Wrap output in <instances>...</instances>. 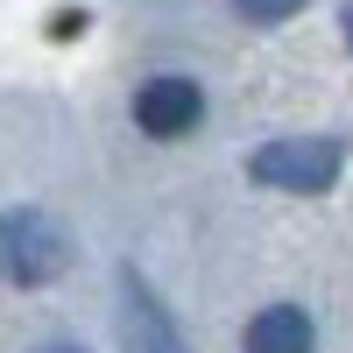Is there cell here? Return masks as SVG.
<instances>
[{
    "mask_svg": "<svg viewBox=\"0 0 353 353\" xmlns=\"http://www.w3.org/2000/svg\"><path fill=\"white\" fill-rule=\"evenodd\" d=\"M346 170V141L339 134H283V141H261L248 156V176L261 191H290V198H318L332 191Z\"/></svg>",
    "mask_w": 353,
    "mask_h": 353,
    "instance_id": "cell-1",
    "label": "cell"
},
{
    "mask_svg": "<svg viewBox=\"0 0 353 353\" xmlns=\"http://www.w3.org/2000/svg\"><path fill=\"white\" fill-rule=\"evenodd\" d=\"M71 254H78L71 233L50 212H36V205H8L0 212V283H21V290L57 283L71 269Z\"/></svg>",
    "mask_w": 353,
    "mask_h": 353,
    "instance_id": "cell-2",
    "label": "cell"
},
{
    "mask_svg": "<svg viewBox=\"0 0 353 353\" xmlns=\"http://www.w3.org/2000/svg\"><path fill=\"white\" fill-rule=\"evenodd\" d=\"M113 332H121V353H191L184 325L170 318V304L149 290V276L121 261V304H113Z\"/></svg>",
    "mask_w": 353,
    "mask_h": 353,
    "instance_id": "cell-3",
    "label": "cell"
},
{
    "mask_svg": "<svg viewBox=\"0 0 353 353\" xmlns=\"http://www.w3.org/2000/svg\"><path fill=\"white\" fill-rule=\"evenodd\" d=\"M134 121H141V134H156V141H184L205 121V92L191 78H149L134 92Z\"/></svg>",
    "mask_w": 353,
    "mask_h": 353,
    "instance_id": "cell-4",
    "label": "cell"
},
{
    "mask_svg": "<svg viewBox=\"0 0 353 353\" xmlns=\"http://www.w3.org/2000/svg\"><path fill=\"white\" fill-rule=\"evenodd\" d=\"M241 346H248V353H311V346H318V325H311L304 304H269V311L248 318Z\"/></svg>",
    "mask_w": 353,
    "mask_h": 353,
    "instance_id": "cell-5",
    "label": "cell"
},
{
    "mask_svg": "<svg viewBox=\"0 0 353 353\" xmlns=\"http://www.w3.org/2000/svg\"><path fill=\"white\" fill-rule=\"evenodd\" d=\"M233 8H241L248 21H290V14L304 8V0H233Z\"/></svg>",
    "mask_w": 353,
    "mask_h": 353,
    "instance_id": "cell-6",
    "label": "cell"
},
{
    "mask_svg": "<svg viewBox=\"0 0 353 353\" xmlns=\"http://www.w3.org/2000/svg\"><path fill=\"white\" fill-rule=\"evenodd\" d=\"M50 36L64 43V36H85V8H57V21H50Z\"/></svg>",
    "mask_w": 353,
    "mask_h": 353,
    "instance_id": "cell-7",
    "label": "cell"
},
{
    "mask_svg": "<svg viewBox=\"0 0 353 353\" xmlns=\"http://www.w3.org/2000/svg\"><path fill=\"white\" fill-rule=\"evenodd\" d=\"M339 36H346V50H353V0L339 8Z\"/></svg>",
    "mask_w": 353,
    "mask_h": 353,
    "instance_id": "cell-8",
    "label": "cell"
},
{
    "mask_svg": "<svg viewBox=\"0 0 353 353\" xmlns=\"http://www.w3.org/2000/svg\"><path fill=\"white\" fill-rule=\"evenodd\" d=\"M43 353H85V346H71V339H50V346H43Z\"/></svg>",
    "mask_w": 353,
    "mask_h": 353,
    "instance_id": "cell-9",
    "label": "cell"
}]
</instances>
